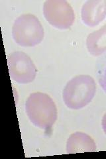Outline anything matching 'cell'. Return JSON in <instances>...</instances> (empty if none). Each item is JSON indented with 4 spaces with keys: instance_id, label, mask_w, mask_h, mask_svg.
Instances as JSON below:
<instances>
[{
    "instance_id": "1",
    "label": "cell",
    "mask_w": 106,
    "mask_h": 159,
    "mask_svg": "<svg viewBox=\"0 0 106 159\" xmlns=\"http://www.w3.org/2000/svg\"><path fill=\"white\" fill-rule=\"evenodd\" d=\"M27 116L33 125L44 131L51 129L58 117V109L53 98L47 93L34 92L25 102Z\"/></svg>"
},
{
    "instance_id": "2",
    "label": "cell",
    "mask_w": 106,
    "mask_h": 159,
    "mask_svg": "<svg viewBox=\"0 0 106 159\" xmlns=\"http://www.w3.org/2000/svg\"><path fill=\"white\" fill-rule=\"evenodd\" d=\"M96 90V82L93 77L85 74L76 76L64 88L63 102L68 108L79 110L92 102Z\"/></svg>"
},
{
    "instance_id": "3",
    "label": "cell",
    "mask_w": 106,
    "mask_h": 159,
    "mask_svg": "<svg viewBox=\"0 0 106 159\" xmlns=\"http://www.w3.org/2000/svg\"><path fill=\"white\" fill-rule=\"evenodd\" d=\"M12 34L14 41L18 45L33 47L43 41L44 30L37 16L31 13H25L15 20Z\"/></svg>"
},
{
    "instance_id": "4",
    "label": "cell",
    "mask_w": 106,
    "mask_h": 159,
    "mask_svg": "<svg viewBox=\"0 0 106 159\" xmlns=\"http://www.w3.org/2000/svg\"><path fill=\"white\" fill-rule=\"evenodd\" d=\"M43 13L46 21L53 27L68 29L75 21L72 7L66 0H47L43 7Z\"/></svg>"
},
{
    "instance_id": "5",
    "label": "cell",
    "mask_w": 106,
    "mask_h": 159,
    "mask_svg": "<svg viewBox=\"0 0 106 159\" xmlns=\"http://www.w3.org/2000/svg\"><path fill=\"white\" fill-rule=\"evenodd\" d=\"M9 76L19 84H27L34 81L37 69L32 59L23 51H15L7 57Z\"/></svg>"
},
{
    "instance_id": "6",
    "label": "cell",
    "mask_w": 106,
    "mask_h": 159,
    "mask_svg": "<svg viewBox=\"0 0 106 159\" xmlns=\"http://www.w3.org/2000/svg\"><path fill=\"white\" fill-rule=\"evenodd\" d=\"M81 18L89 27L98 26L106 18V0H88L82 6Z\"/></svg>"
},
{
    "instance_id": "7",
    "label": "cell",
    "mask_w": 106,
    "mask_h": 159,
    "mask_svg": "<svg viewBox=\"0 0 106 159\" xmlns=\"http://www.w3.org/2000/svg\"><path fill=\"white\" fill-rule=\"evenodd\" d=\"M96 143L92 137L84 132L77 131L69 136L66 144L67 154H76L95 152Z\"/></svg>"
},
{
    "instance_id": "8",
    "label": "cell",
    "mask_w": 106,
    "mask_h": 159,
    "mask_svg": "<svg viewBox=\"0 0 106 159\" xmlns=\"http://www.w3.org/2000/svg\"><path fill=\"white\" fill-rule=\"evenodd\" d=\"M85 44L88 52L93 57H102L106 54V23L88 34Z\"/></svg>"
},
{
    "instance_id": "9",
    "label": "cell",
    "mask_w": 106,
    "mask_h": 159,
    "mask_svg": "<svg viewBox=\"0 0 106 159\" xmlns=\"http://www.w3.org/2000/svg\"><path fill=\"white\" fill-rule=\"evenodd\" d=\"M97 79L99 86L106 93V54L102 57L98 63Z\"/></svg>"
},
{
    "instance_id": "10",
    "label": "cell",
    "mask_w": 106,
    "mask_h": 159,
    "mask_svg": "<svg viewBox=\"0 0 106 159\" xmlns=\"http://www.w3.org/2000/svg\"><path fill=\"white\" fill-rule=\"evenodd\" d=\"M102 127L105 135H106V113L103 116L102 119Z\"/></svg>"
}]
</instances>
